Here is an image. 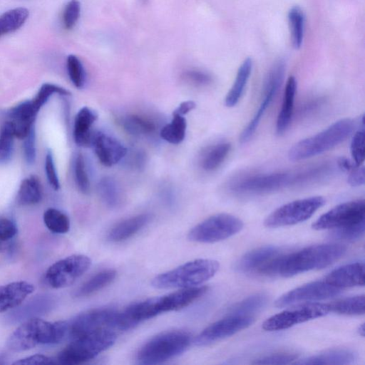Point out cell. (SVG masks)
Instances as JSON below:
<instances>
[{
	"label": "cell",
	"mask_w": 365,
	"mask_h": 365,
	"mask_svg": "<svg viewBox=\"0 0 365 365\" xmlns=\"http://www.w3.org/2000/svg\"><path fill=\"white\" fill-rule=\"evenodd\" d=\"M330 172L329 165L322 164L297 171L256 174L235 180L229 188L237 195H260L318 181Z\"/></svg>",
	"instance_id": "obj_1"
},
{
	"label": "cell",
	"mask_w": 365,
	"mask_h": 365,
	"mask_svg": "<svg viewBox=\"0 0 365 365\" xmlns=\"http://www.w3.org/2000/svg\"><path fill=\"white\" fill-rule=\"evenodd\" d=\"M346 250V247L341 245L321 244L292 253H284L279 260L277 276L290 277L324 268L340 259Z\"/></svg>",
	"instance_id": "obj_2"
},
{
	"label": "cell",
	"mask_w": 365,
	"mask_h": 365,
	"mask_svg": "<svg viewBox=\"0 0 365 365\" xmlns=\"http://www.w3.org/2000/svg\"><path fill=\"white\" fill-rule=\"evenodd\" d=\"M67 336L66 321L49 322L38 317L24 321L6 341L12 351H24L39 345L56 344Z\"/></svg>",
	"instance_id": "obj_3"
},
{
	"label": "cell",
	"mask_w": 365,
	"mask_h": 365,
	"mask_svg": "<svg viewBox=\"0 0 365 365\" xmlns=\"http://www.w3.org/2000/svg\"><path fill=\"white\" fill-rule=\"evenodd\" d=\"M354 127L352 119H341L319 133L294 144L289 151V158L292 161H299L327 152L349 137Z\"/></svg>",
	"instance_id": "obj_4"
},
{
	"label": "cell",
	"mask_w": 365,
	"mask_h": 365,
	"mask_svg": "<svg viewBox=\"0 0 365 365\" xmlns=\"http://www.w3.org/2000/svg\"><path fill=\"white\" fill-rule=\"evenodd\" d=\"M218 269L219 263L215 260L195 259L157 275L151 284L158 289L196 287L212 277Z\"/></svg>",
	"instance_id": "obj_5"
},
{
	"label": "cell",
	"mask_w": 365,
	"mask_h": 365,
	"mask_svg": "<svg viewBox=\"0 0 365 365\" xmlns=\"http://www.w3.org/2000/svg\"><path fill=\"white\" fill-rule=\"evenodd\" d=\"M116 340L113 329H103L73 339L55 359L56 364L77 365L86 363L111 346Z\"/></svg>",
	"instance_id": "obj_6"
},
{
	"label": "cell",
	"mask_w": 365,
	"mask_h": 365,
	"mask_svg": "<svg viewBox=\"0 0 365 365\" xmlns=\"http://www.w3.org/2000/svg\"><path fill=\"white\" fill-rule=\"evenodd\" d=\"M191 343V335L184 330L162 332L145 343L137 353L141 364H157L183 353Z\"/></svg>",
	"instance_id": "obj_7"
},
{
	"label": "cell",
	"mask_w": 365,
	"mask_h": 365,
	"mask_svg": "<svg viewBox=\"0 0 365 365\" xmlns=\"http://www.w3.org/2000/svg\"><path fill=\"white\" fill-rule=\"evenodd\" d=\"M243 227L242 221L227 213L212 215L192 227L188 239L201 243H212L225 240Z\"/></svg>",
	"instance_id": "obj_8"
},
{
	"label": "cell",
	"mask_w": 365,
	"mask_h": 365,
	"mask_svg": "<svg viewBox=\"0 0 365 365\" xmlns=\"http://www.w3.org/2000/svg\"><path fill=\"white\" fill-rule=\"evenodd\" d=\"M325 203L322 196L297 200L284 204L270 213L264 224L267 227L275 228L304 222Z\"/></svg>",
	"instance_id": "obj_9"
},
{
	"label": "cell",
	"mask_w": 365,
	"mask_h": 365,
	"mask_svg": "<svg viewBox=\"0 0 365 365\" xmlns=\"http://www.w3.org/2000/svg\"><path fill=\"white\" fill-rule=\"evenodd\" d=\"M118 311L101 307L83 312L66 321L67 336L70 340L103 329H117Z\"/></svg>",
	"instance_id": "obj_10"
},
{
	"label": "cell",
	"mask_w": 365,
	"mask_h": 365,
	"mask_svg": "<svg viewBox=\"0 0 365 365\" xmlns=\"http://www.w3.org/2000/svg\"><path fill=\"white\" fill-rule=\"evenodd\" d=\"M91 264V260L86 255H70L51 265L45 273V280L54 289L67 287L81 277Z\"/></svg>",
	"instance_id": "obj_11"
},
{
	"label": "cell",
	"mask_w": 365,
	"mask_h": 365,
	"mask_svg": "<svg viewBox=\"0 0 365 365\" xmlns=\"http://www.w3.org/2000/svg\"><path fill=\"white\" fill-rule=\"evenodd\" d=\"M285 73L284 61L279 60L270 68L264 83L263 96L253 118L242 130L240 141L246 143L252 138L267 109L274 100L282 86Z\"/></svg>",
	"instance_id": "obj_12"
},
{
	"label": "cell",
	"mask_w": 365,
	"mask_h": 365,
	"mask_svg": "<svg viewBox=\"0 0 365 365\" xmlns=\"http://www.w3.org/2000/svg\"><path fill=\"white\" fill-rule=\"evenodd\" d=\"M365 202L355 200L343 202L320 216L312 225L317 230L337 229L364 220Z\"/></svg>",
	"instance_id": "obj_13"
},
{
	"label": "cell",
	"mask_w": 365,
	"mask_h": 365,
	"mask_svg": "<svg viewBox=\"0 0 365 365\" xmlns=\"http://www.w3.org/2000/svg\"><path fill=\"white\" fill-rule=\"evenodd\" d=\"M329 312L328 305L308 303L284 310L268 318L262 324L266 331H279L294 325L321 317Z\"/></svg>",
	"instance_id": "obj_14"
},
{
	"label": "cell",
	"mask_w": 365,
	"mask_h": 365,
	"mask_svg": "<svg viewBox=\"0 0 365 365\" xmlns=\"http://www.w3.org/2000/svg\"><path fill=\"white\" fill-rule=\"evenodd\" d=\"M255 321L252 315L228 314L207 327L195 338L198 346H206L250 327Z\"/></svg>",
	"instance_id": "obj_15"
},
{
	"label": "cell",
	"mask_w": 365,
	"mask_h": 365,
	"mask_svg": "<svg viewBox=\"0 0 365 365\" xmlns=\"http://www.w3.org/2000/svg\"><path fill=\"white\" fill-rule=\"evenodd\" d=\"M341 289L325 280L315 281L298 287L279 297L275 302L277 307H284L300 302L325 299L338 295Z\"/></svg>",
	"instance_id": "obj_16"
},
{
	"label": "cell",
	"mask_w": 365,
	"mask_h": 365,
	"mask_svg": "<svg viewBox=\"0 0 365 365\" xmlns=\"http://www.w3.org/2000/svg\"><path fill=\"white\" fill-rule=\"evenodd\" d=\"M207 291V287L205 286H196L155 297L154 301L157 313L160 314L182 309L201 297Z\"/></svg>",
	"instance_id": "obj_17"
},
{
	"label": "cell",
	"mask_w": 365,
	"mask_h": 365,
	"mask_svg": "<svg viewBox=\"0 0 365 365\" xmlns=\"http://www.w3.org/2000/svg\"><path fill=\"white\" fill-rule=\"evenodd\" d=\"M99 161L106 167L118 163L127 154V148L117 139L102 132L93 134L91 145Z\"/></svg>",
	"instance_id": "obj_18"
},
{
	"label": "cell",
	"mask_w": 365,
	"mask_h": 365,
	"mask_svg": "<svg viewBox=\"0 0 365 365\" xmlns=\"http://www.w3.org/2000/svg\"><path fill=\"white\" fill-rule=\"evenodd\" d=\"M282 252H283L277 247H261L242 256L236 262L235 268L240 272L261 275L272 260Z\"/></svg>",
	"instance_id": "obj_19"
},
{
	"label": "cell",
	"mask_w": 365,
	"mask_h": 365,
	"mask_svg": "<svg viewBox=\"0 0 365 365\" xmlns=\"http://www.w3.org/2000/svg\"><path fill=\"white\" fill-rule=\"evenodd\" d=\"M55 300L51 295L39 294L35 296L29 301L22 303L13 309L7 316V321L10 324L24 322L36 316L45 314L54 307Z\"/></svg>",
	"instance_id": "obj_20"
},
{
	"label": "cell",
	"mask_w": 365,
	"mask_h": 365,
	"mask_svg": "<svg viewBox=\"0 0 365 365\" xmlns=\"http://www.w3.org/2000/svg\"><path fill=\"white\" fill-rule=\"evenodd\" d=\"M324 280L340 289L364 284V264L354 262L343 265L330 272Z\"/></svg>",
	"instance_id": "obj_21"
},
{
	"label": "cell",
	"mask_w": 365,
	"mask_h": 365,
	"mask_svg": "<svg viewBox=\"0 0 365 365\" xmlns=\"http://www.w3.org/2000/svg\"><path fill=\"white\" fill-rule=\"evenodd\" d=\"M31 101H26L12 108L9 112V120L11 124L15 138L24 139L34 127L37 115Z\"/></svg>",
	"instance_id": "obj_22"
},
{
	"label": "cell",
	"mask_w": 365,
	"mask_h": 365,
	"mask_svg": "<svg viewBox=\"0 0 365 365\" xmlns=\"http://www.w3.org/2000/svg\"><path fill=\"white\" fill-rule=\"evenodd\" d=\"M35 290V287L26 281L13 282L0 286V313L19 306Z\"/></svg>",
	"instance_id": "obj_23"
},
{
	"label": "cell",
	"mask_w": 365,
	"mask_h": 365,
	"mask_svg": "<svg viewBox=\"0 0 365 365\" xmlns=\"http://www.w3.org/2000/svg\"><path fill=\"white\" fill-rule=\"evenodd\" d=\"M97 118V113L88 107H83L78 110L73 125V138L78 145L91 146L93 135L91 128Z\"/></svg>",
	"instance_id": "obj_24"
},
{
	"label": "cell",
	"mask_w": 365,
	"mask_h": 365,
	"mask_svg": "<svg viewBox=\"0 0 365 365\" xmlns=\"http://www.w3.org/2000/svg\"><path fill=\"white\" fill-rule=\"evenodd\" d=\"M296 91L297 81L294 76H289L286 83L282 107L276 123V133L279 135L284 133L290 124L293 115Z\"/></svg>",
	"instance_id": "obj_25"
},
{
	"label": "cell",
	"mask_w": 365,
	"mask_h": 365,
	"mask_svg": "<svg viewBox=\"0 0 365 365\" xmlns=\"http://www.w3.org/2000/svg\"><path fill=\"white\" fill-rule=\"evenodd\" d=\"M150 219L151 215L147 213L125 219L110 230L108 237L112 242L125 240L139 232L150 222Z\"/></svg>",
	"instance_id": "obj_26"
},
{
	"label": "cell",
	"mask_w": 365,
	"mask_h": 365,
	"mask_svg": "<svg viewBox=\"0 0 365 365\" xmlns=\"http://www.w3.org/2000/svg\"><path fill=\"white\" fill-rule=\"evenodd\" d=\"M356 359L355 354L347 349H332L320 354L301 359L295 364L304 365L314 364H349Z\"/></svg>",
	"instance_id": "obj_27"
},
{
	"label": "cell",
	"mask_w": 365,
	"mask_h": 365,
	"mask_svg": "<svg viewBox=\"0 0 365 365\" xmlns=\"http://www.w3.org/2000/svg\"><path fill=\"white\" fill-rule=\"evenodd\" d=\"M252 68V61L246 58L238 68L235 81L225 98L227 107L235 106L244 93Z\"/></svg>",
	"instance_id": "obj_28"
},
{
	"label": "cell",
	"mask_w": 365,
	"mask_h": 365,
	"mask_svg": "<svg viewBox=\"0 0 365 365\" xmlns=\"http://www.w3.org/2000/svg\"><path fill=\"white\" fill-rule=\"evenodd\" d=\"M42 198V190L38 178L30 175L24 179L18 190L16 200L21 205H32L38 203Z\"/></svg>",
	"instance_id": "obj_29"
},
{
	"label": "cell",
	"mask_w": 365,
	"mask_h": 365,
	"mask_svg": "<svg viewBox=\"0 0 365 365\" xmlns=\"http://www.w3.org/2000/svg\"><path fill=\"white\" fill-rule=\"evenodd\" d=\"M230 150L231 144L228 142L212 145L203 153L200 160L201 167L206 171L216 170L227 158Z\"/></svg>",
	"instance_id": "obj_30"
},
{
	"label": "cell",
	"mask_w": 365,
	"mask_h": 365,
	"mask_svg": "<svg viewBox=\"0 0 365 365\" xmlns=\"http://www.w3.org/2000/svg\"><path fill=\"white\" fill-rule=\"evenodd\" d=\"M116 277L114 269H105L85 282L75 292L78 297L91 295L110 284Z\"/></svg>",
	"instance_id": "obj_31"
},
{
	"label": "cell",
	"mask_w": 365,
	"mask_h": 365,
	"mask_svg": "<svg viewBox=\"0 0 365 365\" xmlns=\"http://www.w3.org/2000/svg\"><path fill=\"white\" fill-rule=\"evenodd\" d=\"M29 10L18 7L9 10L0 16V37L21 28L27 20Z\"/></svg>",
	"instance_id": "obj_32"
},
{
	"label": "cell",
	"mask_w": 365,
	"mask_h": 365,
	"mask_svg": "<svg viewBox=\"0 0 365 365\" xmlns=\"http://www.w3.org/2000/svg\"><path fill=\"white\" fill-rule=\"evenodd\" d=\"M187 121L183 115L173 113L171 121L162 128L160 137L169 143L177 145L185 138Z\"/></svg>",
	"instance_id": "obj_33"
},
{
	"label": "cell",
	"mask_w": 365,
	"mask_h": 365,
	"mask_svg": "<svg viewBox=\"0 0 365 365\" xmlns=\"http://www.w3.org/2000/svg\"><path fill=\"white\" fill-rule=\"evenodd\" d=\"M364 295L350 297L327 304L329 312L344 315H361L364 314Z\"/></svg>",
	"instance_id": "obj_34"
},
{
	"label": "cell",
	"mask_w": 365,
	"mask_h": 365,
	"mask_svg": "<svg viewBox=\"0 0 365 365\" xmlns=\"http://www.w3.org/2000/svg\"><path fill=\"white\" fill-rule=\"evenodd\" d=\"M267 302L268 296L266 294H255L230 307L228 314L252 315L264 308Z\"/></svg>",
	"instance_id": "obj_35"
},
{
	"label": "cell",
	"mask_w": 365,
	"mask_h": 365,
	"mask_svg": "<svg viewBox=\"0 0 365 365\" xmlns=\"http://www.w3.org/2000/svg\"><path fill=\"white\" fill-rule=\"evenodd\" d=\"M123 125L128 133L135 136L150 135L156 129V125L153 120L136 114L125 117Z\"/></svg>",
	"instance_id": "obj_36"
},
{
	"label": "cell",
	"mask_w": 365,
	"mask_h": 365,
	"mask_svg": "<svg viewBox=\"0 0 365 365\" xmlns=\"http://www.w3.org/2000/svg\"><path fill=\"white\" fill-rule=\"evenodd\" d=\"M43 219L46 227L53 233L64 234L70 229L68 217L56 208L51 207L45 210Z\"/></svg>",
	"instance_id": "obj_37"
},
{
	"label": "cell",
	"mask_w": 365,
	"mask_h": 365,
	"mask_svg": "<svg viewBox=\"0 0 365 365\" xmlns=\"http://www.w3.org/2000/svg\"><path fill=\"white\" fill-rule=\"evenodd\" d=\"M288 22L292 45L297 49L302 43L304 26V15L299 6H294L289 10Z\"/></svg>",
	"instance_id": "obj_38"
},
{
	"label": "cell",
	"mask_w": 365,
	"mask_h": 365,
	"mask_svg": "<svg viewBox=\"0 0 365 365\" xmlns=\"http://www.w3.org/2000/svg\"><path fill=\"white\" fill-rule=\"evenodd\" d=\"M98 192L102 200L110 207L118 206L120 202L119 187L111 178L106 177L99 181Z\"/></svg>",
	"instance_id": "obj_39"
},
{
	"label": "cell",
	"mask_w": 365,
	"mask_h": 365,
	"mask_svg": "<svg viewBox=\"0 0 365 365\" xmlns=\"http://www.w3.org/2000/svg\"><path fill=\"white\" fill-rule=\"evenodd\" d=\"M15 138L9 121L3 123L0 128V163H7L11 158Z\"/></svg>",
	"instance_id": "obj_40"
},
{
	"label": "cell",
	"mask_w": 365,
	"mask_h": 365,
	"mask_svg": "<svg viewBox=\"0 0 365 365\" xmlns=\"http://www.w3.org/2000/svg\"><path fill=\"white\" fill-rule=\"evenodd\" d=\"M54 93L62 96H68L71 94V93L64 88L51 83H44L41 86L34 98L31 101L34 110L38 113L41 107Z\"/></svg>",
	"instance_id": "obj_41"
},
{
	"label": "cell",
	"mask_w": 365,
	"mask_h": 365,
	"mask_svg": "<svg viewBox=\"0 0 365 365\" xmlns=\"http://www.w3.org/2000/svg\"><path fill=\"white\" fill-rule=\"evenodd\" d=\"M17 232V226L11 219L0 217V252L11 247Z\"/></svg>",
	"instance_id": "obj_42"
},
{
	"label": "cell",
	"mask_w": 365,
	"mask_h": 365,
	"mask_svg": "<svg viewBox=\"0 0 365 365\" xmlns=\"http://www.w3.org/2000/svg\"><path fill=\"white\" fill-rule=\"evenodd\" d=\"M66 67L68 74L75 87L81 88L83 87L86 80V74L83 66L77 56L71 54L67 57Z\"/></svg>",
	"instance_id": "obj_43"
},
{
	"label": "cell",
	"mask_w": 365,
	"mask_h": 365,
	"mask_svg": "<svg viewBox=\"0 0 365 365\" xmlns=\"http://www.w3.org/2000/svg\"><path fill=\"white\" fill-rule=\"evenodd\" d=\"M74 175L78 190L82 193H88L90 190V182L86 171L84 158L81 153H78L75 159Z\"/></svg>",
	"instance_id": "obj_44"
},
{
	"label": "cell",
	"mask_w": 365,
	"mask_h": 365,
	"mask_svg": "<svg viewBox=\"0 0 365 365\" xmlns=\"http://www.w3.org/2000/svg\"><path fill=\"white\" fill-rule=\"evenodd\" d=\"M365 221L350 226L334 229L333 237L347 241H354L360 239L364 233Z\"/></svg>",
	"instance_id": "obj_45"
},
{
	"label": "cell",
	"mask_w": 365,
	"mask_h": 365,
	"mask_svg": "<svg viewBox=\"0 0 365 365\" xmlns=\"http://www.w3.org/2000/svg\"><path fill=\"white\" fill-rule=\"evenodd\" d=\"M350 152L354 163L356 166H361L365 157L364 126L354 133L350 145Z\"/></svg>",
	"instance_id": "obj_46"
},
{
	"label": "cell",
	"mask_w": 365,
	"mask_h": 365,
	"mask_svg": "<svg viewBox=\"0 0 365 365\" xmlns=\"http://www.w3.org/2000/svg\"><path fill=\"white\" fill-rule=\"evenodd\" d=\"M297 359L292 352H278L264 356L252 362L253 364H288Z\"/></svg>",
	"instance_id": "obj_47"
},
{
	"label": "cell",
	"mask_w": 365,
	"mask_h": 365,
	"mask_svg": "<svg viewBox=\"0 0 365 365\" xmlns=\"http://www.w3.org/2000/svg\"><path fill=\"white\" fill-rule=\"evenodd\" d=\"M81 13V4L78 0H70L65 6L63 24L66 29H71L77 23Z\"/></svg>",
	"instance_id": "obj_48"
},
{
	"label": "cell",
	"mask_w": 365,
	"mask_h": 365,
	"mask_svg": "<svg viewBox=\"0 0 365 365\" xmlns=\"http://www.w3.org/2000/svg\"><path fill=\"white\" fill-rule=\"evenodd\" d=\"M45 171L50 185L53 190H58L60 188V183L51 150H48L46 155Z\"/></svg>",
	"instance_id": "obj_49"
},
{
	"label": "cell",
	"mask_w": 365,
	"mask_h": 365,
	"mask_svg": "<svg viewBox=\"0 0 365 365\" xmlns=\"http://www.w3.org/2000/svg\"><path fill=\"white\" fill-rule=\"evenodd\" d=\"M24 152L25 159L28 164H33L36 159L35 129L31 130L28 135L24 139Z\"/></svg>",
	"instance_id": "obj_50"
},
{
	"label": "cell",
	"mask_w": 365,
	"mask_h": 365,
	"mask_svg": "<svg viewBox=\"0 0 365 365\" xmlns=\"http://www.w3.org/2000/svg\"><path fill=\"white\" fill-rule=\"evenodd\" d=\"M184 78L193 84L197 86H206L212 82L210 74L197 70L187 71L184 73Z\"/></svg>",
	"instance_id": "obj_51"
},
{
	"label": "cell",
	"mask_w": 365,
	"mask_h": 365,
	"mask_svg": "<svg viewBox=\"0 0 365 365\" xmlns=\"http://www.w3.org/2000/svg\"><path fill=\"white\" fill-rule=\"evenodd\" d=\"M56 364L54 359L43 354H34L16 361L14 365L51 364Z\"/></svg>",
	"instance_id": "obj_52"
},
{
	"label": "cell",
	"mask_w": 365,
	"mask_h": 365,
	"mask_svg": "<svg viewBox=\"0 0 365 365\" xmlns=\"http://www.w3.org/2000/svg\"><path fill=\"white\" fill-rule=\"evenodd\" d=\"M364 168L361 166H356L350 171L348 177V183L353 187H358L364 184Z\"/></svg>",
	"instance_id": "obj_53"
},
{
	"label": "cell",
	"mask_w": 365,
	"mask_h": 365,
	"mask_svg": "<svg viewBox=\"0 0 365 365\" xmlns=\"http://www.w3.org/2000/svg\"><path fill=\"white\" fill-rule=\"evenodd\" d=\"M196 107V104L192 101H186L182 102L178 107L173 111V113H176L180 115H184Z\"/></svg>",
	"instance_id": "obj_54"
},
{
	"label": "cell",
	"mask_w": 365,
	"mask_h": 365,
	"mask_svg": "<svg viewBox=\"0 0 365 365\" xmlns=\"http://www.w3.org/2000/svg\"><path fill=\"white\" fill-rule=\"evenodd\" d=\"M336 163L339 169L346 172H350L355 167H356L354 162L344 157L339 158L337 160Z\"/></svg>",
	"instance_id": "obj_55"
},
{
	"label": "cell",
	"mask_w": 365,
	"mask_h": 365,
	"mask_svg": "<svg viewBox=\"0 0 365 365\" xmlns=\"http://www.w3.org/2000/svg\"><path fill=\"white\" fill-rule=\"evenodd\" d=\"M357 331L359 335H361V336H364V333H365L364 324L359 325Z\"/></svg>",
	"instance_id": "obj_56"
},
{
	"label": "cell",
	"mask_w": 365,
	"mask_h": 365,
	"mask_svg": "<svg viewBox=\"0 0 365 365\" xmlns=\"http://www.w3.org/2000/svg\"><path fill=\"white\" fill-rule=\"evenodd\" d=\"M5 359V356H4L3 354H0V364H4L6 363Z\"/></svg>",
	"instance_id": "obj_57"
}]
</instances>
